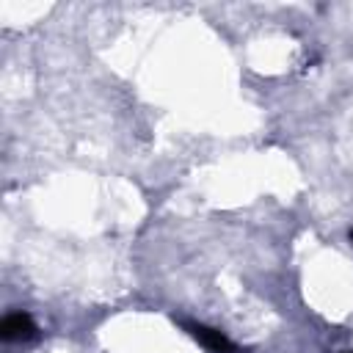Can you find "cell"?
<instances>
[{
  "label": "cell",
  "instance_id": "cell-1",
  "mask_svg": "<svg viewBox=\"0 0 353 353\" xmlns=\"http://www.w3.org/2000/svg\"><path fill=\"white\" fill-rule=\"evenodd\" d=\"M39 328L28 312H11L0 320V339L3 342H33Z\"/></svg>",
  "mask_w": 353,
  "mask_h": 353
},
{
  "label": "cell",
  "instance_id": "cell-3",
  "mask_svg": "<svg viewBox=\"0 0 353 353\" xmlns=\"http://www.w3.org/2000/svg\"><path fill=\"white\" fill-rule=\"evenodd\" d=\"M350 353H353V350H350Z\"/></svg>",
  "mask_w": 353,
  "mask_h": 353
},
{
  "label": "cell",
  "instance_id": "cell-2",
  "mask_svg": "<svg viewBox=\"0 0 353 353\" xmlns=\"http://www.w3.org/2000/svg\"><path fill=\"white\" fill-rule=\"evenodd\" d=\"M179 323H182V328H185L196 342H201L207 350H212V353H237V345H234L226 334H221L218 328H210V325H204V323H190V320H182V317H179Z\"/></svg>",
  "mask_w": 353,
  "mask_h": 353
}]
</instances>
